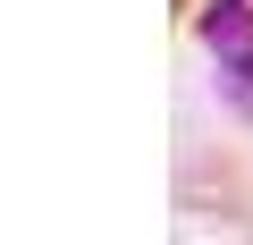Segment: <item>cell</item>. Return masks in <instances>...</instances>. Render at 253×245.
I'll return each instance as SVG.
<instances>
[{
	"instance_id": "cell-1",
	"label": "cell",
	"mask_w": 253,
	"mask_h": 245,
	"mask_svg": "<svg viewBox=\"0 0 253 245\" xmlns=\"http://www.w3.org/2000/svg\"><path fill=\"white\" fill-rule=\"evenodd\" d=\"M186 26H194V34H203V51L219 59V85H228V101L253 118V0H203Z\"/></svg>"
},
{
	"instance_id": "cell-2",
	"label": "cell",
	"mask_w": 253,
	"mask_h": 245,
	"mask_svg": "<svg viewBox=\"0 0 253 245\" xmlns=\"http://www.w3.org/2000/svg\"><path fill=\"white\" fill-rule=\"evenodd\" d=\"M169 9H177V17H194V0H169Z\"/></svg>"
}]
</instances>
